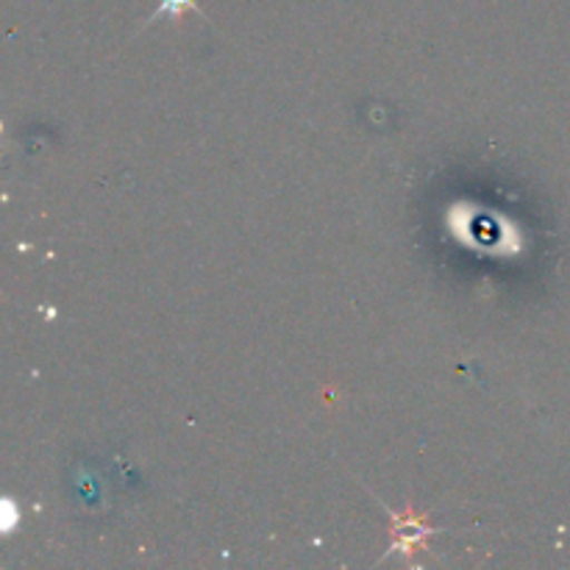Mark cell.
Here are the masks:
<instances>
[{
  "label": "cell",
  "mask_w": 570,
  "mask_h": 570,
  "mask_svg": "<svg viewBox=\"0 0 570 570\" xmlns=\"http://www.w3.org/2000/svg\"><path fill=\"white\" fill-rule=\"evenodd\" d=\"M373 499H376V495H373ZM379 507L390 515V534H393V543H390V549L382 554V562L390 560V557H401V560L412 562L421 551L429 549V538H432V534L443 532V529L434 527L432 515H429V512H417L415 504H406L404 512L393 510V507L382 504V501H379Z\"/></svg>",
  "instance_id": "1"
},
{
  "label": "cell",
  "mask_w": 570,
  "mask_h": 570,
  "mask_svg": "<svg viewBox=\"0 0 570 570\" xmlns=\"http://www.w3.org/2000/svg\"><path fill=\"white\" fill-rule=\"evenodd\" d=\"M184 11H193V14H204V11H200V6H198V0H159V6H156L154 14L145 20V26H154V22L165 20V17L181 22Z\"/></svg>",
  "instance_id": "2"
}]
</instances>
